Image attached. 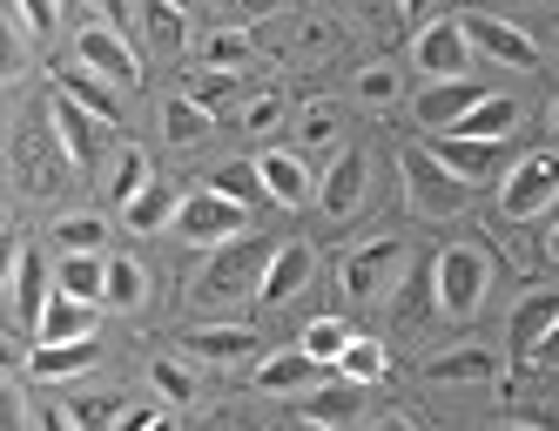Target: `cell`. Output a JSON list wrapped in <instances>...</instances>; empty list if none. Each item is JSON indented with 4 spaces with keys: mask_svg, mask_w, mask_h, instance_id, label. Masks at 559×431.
<instances>
[{
    "mask_svg": "<svg viewBox=\"0 0 559 431\" xmlns=\"http://www.w3.org/2000/svg\"><path fill=\"white\" fill-rule=\"evenodd\" d=\"M270 243H250V237H236L223 250H210V263L189 277V303L195 310H229V303H250L263 290V270H270Z\"/></svg>",
    "mask_w": 559,
    "mask_h": 431,
    "instance_id": "cell-1",
    "label": "cell"
},
{
    "mask_svg": "<svg viewBox=\"0 0 559 431\" xmlns=\"http://www.w3.org/2000/svg\"><path fill=\"white\" fill-rule=\"evenodd\" d=\"M405 270H412V250L397 243V237H378V243H357L337 270V290L344 303L357 310H371V303H391V290L405 284Z\"/></svg>",
    "mask_w": 559,
    "mask_h": 431,
    "instance_id": "cell-2",
    "label": "cell"
},
{
    "mask_svg": "<svg viewBox=\"0 0 559 431\" xmlns=\"http://www.w3.org/2000/svg\"><path fill=\"white\" fill-rule=\"evenodd\" d=\"M431 270H438V310H445V324H465L492 290V250H478V243H445L431 256Z\"/></svg>",
    "mask_w": 559,
    "mask_h": 431,
    "instance_id": "cell-3",
    "label": "cell"
},
{
    "mask_svg": "<svg viewBox=\"0 0 559 431\" xmlns=\"http://www.w3.org/2000/svg\"><path fill=\"white\" fill-rule=\"evenodd\" d=\"M397 176H405L412 216H425V223H445V216H459L472 203V182H459L431 148H405V155H397Z\"/></svg>",
    "mask_w": 559,
    "mask_h": 431,
    "instance_id": "cell-4",
    "label": "cell"
},
{
    "mask_svg": "<svg viewBox=\"0 0 559 431\" xmlns=\"http://www.w3.org/2000/svg\"><path fill=\"white\" fill-rule=\"evenodd\" d=\"M559 203V148H533V155H519L512 176L499 182V216L506 223H533Z\"/></svg>",
    "mask_w": 559,
    "mask_h": 431,
    "instance_id": "cell-5",
    "label": "cell"
},
{
    "mask_svg": "<svg viewBox=\"0 0 559 431\" xmlns=\"http://www.w3.org/2000/svg\"><path fill=\"white\" fill-rule=\"evenodd\" d=\"M472 34H465V14H445V21H425L412 34V68L425 82H465L472 74Z\"/></svg>",
    "mask_w": 559,
    "mask_h": 431,
    "instance_id": "cell-6",
    "label": "cell"
},
{
    "mask_svg": "<svg viewBox=\"0 0 559 431\" xmlns=\"http://www.w3.org/2000/svg\"><path fill=\"white\" fill-rule=\"evenodd\" d=\"M68 169H74V163H68V148H61V135H55L48 115H41V122H21V129H14V176H21L27 195H55Z\"/></svg>",
    "mask_w": 559,
    "mask_h": 431,
    "instance_id": "cell-7",
    "label": "cell"
},
{
    "mask_svg": "<svg viewBox=\"0 0 559 431\" xmlns=\"http://www.w3.org/2000/svg\"><path fill=\"white\" fill-rule=\"evenodd\" d=\"M243 223H250V209H243V203H229V195H216V189L203 182V189H189V195H182L176 237L203 243V250H223V243H236V237H243Z\"/></svg>",
    "mask_w": 559,
    "mask_h": 431,
    "instance_id": "cell-8",
    "label": "cell"
},
{
    "mask_svg": "<svg viewBox=\"0 0 559 431\" xmlns=\"http://www.w3.org/2000/svg\"><path fill=\"white\" fill-rule=\"evenodd\" d=\"M74 61H82V68H95L102 82H115V88H135V82H142V61H135V48L122 41V27H108V21H95V27H82V34H74Z\"/></svg>",
    "mask_w": 559,
    "mask_h": 431,
    "instance_id": "cell-9",
    "label": "cell"
},
{
    "mask_svg": "<svg viewBox=\"0 0 559 431\" xmlns=\"http://www.w3.org/2000/svg\"><path fill=\"white\" fill-rule=\"evenodd\" d=\"M48 122H55V135H61V148H68V163H74V169H88L95 155L108 148V135H115V129L102 122V115H88L82 101L61 95V88L48 95Z\"/></svg>",
    "mask_w": 559,
    "mask_h": 431,
    "instance_id": "cell-10",
    "label": "cell"
},
{
    "mask_svg": "<svg viewBox=\"0 0 559 431\" xmlns=\"http://www.w3.org/2000/svg\"><path fill=\"white\" fill-rule=\"evenodd\" d=\"M431 155H438V163H445L459 182H472V189H486V182H506V176H512V155H506V142L438 135V142H431Z\"/></svg>",
    "mask_w": 559,
    "mask_h": 431,
    "instance_id": "cell-11",
    "label": "cell"
},
{
    "mask_svg": "<svg viewBox=\"0 0 559 431\" xmlns=\"http://www.w3.org/2000/svg\"><path fill=\"white\" fill-rule=\"evenodd\" d=\"M465 34H472V48L499 61V68H519V74H533L539 68V48H533V34L519 27V21H499V14H465Z\"/></svg>",
    "mask_w": 559,
    "mask_h": 431,
    "instance_id": "cell-12",
    "label": "cell"
},
{
    "mask_svg": "<svg viewBox=\"0 0 559 431\" xmlns=\"http://www.w3.org/2000/svg\"><path fill=\"white\" fill-rule=\"evenodd\" d=\"M365 189H371V155L365 148H344L337 163L324 169V182H317V209H324L331 223H350L357 203H365Z\"/></svg>",
    "mask_w": 559,
    "mask_h": 431,
    "instance_id": "cell-13",
    "label": "cell"
},
{
    "mask_svg": "<svg viewBox=\"0 0 559 431\" xmlns=\"http://www.w3.org/2000/svg\"><path fill=\"white\" fill-rule=\"evenodd\" d=\"M8 297H14V318L21 324H41L48 318V263L41 256H34V243L27 237H14L8 243Z\"/></svg>",
    "mask_w": 559,
    "mask_h": 431,
    "instance_id": "cell-14",
    "label": "cell"
},
{
    "mask_svg": "<svg viewBox=\"0 0 559 431\" xmlns=\"http://www.w3.org/2000/svg\"><path fill=\"white\" fill-rule=\"evenodd\" d=\"M478 101H486V88H478L472 74H465V82H425V88H418V101H412V115H418V129L452 135Z\"/></svg>",
    "mask_w": 559,
    "mask_h": 431,
    "instance_id": "cell-15",
    "label": "cell"
},
{
    "mask_svg": "<svg viewBox=\"0 0 559 431\" xmlns=\"http://www.w3.org/2000/svg\"><path fill=\"white\" fill-rule=\"evenodd\" d=\"M337 364H317L310 350H270V358L257 364V391H270V398H297V391H317V384H331Z\"/></svg>",
    "mask_w": 559,
    "mask_h": 431,
    "instance_id": "cell-16",
    "label": "cell"
},
{
    "mask_svg": "<svg viewBox=\"0 0 559 431\" xmlns=\"http://www.w3.org/2000/svg\"><path fill=\"white\" fill-rule=\"evenodd\" d=\"M431 318H445V310H438V270H431V256H418L405 270V284L391 290V324L397 331H425Z\"/></svg>",
    "mask_w": 559,
    "mask_h": 431,
    "instance_id": "cell-17",
    "label": "cell"
},
{
    "mask_svg": "<svg viewBox=\"0 0 559 431\" xmlns=\"http://www.w3.org/2000/svg\"><path fill=\"white\" fill-rule=\"evenodd\" d=\"M310 277H317V250H310V243H276V256H270V270H263V290H257V303H263V310L290 303V297H297Z\"/></svg>",
    "mask_w": 559,
    "mask_h": 431,
    "instance_id": "cell-18",
    "label": "cell"
},
{
    "mask_svg": "<svg viewBox=\"0 0 559 431\" xmlns=\"http://www.w3.org/2000/svg\"><path fill=\"white\" fill-rule=\"evenodd\" d=\"M257 169H263V189H270V203H284V209H304L317 182H310V163L297 148H263L257 155Z\"/></svg>",
    "mask_w": 559,
    "mask_h": 431,
    "instance_id": "cell-19",
    "label": "cell"
},
{
    "mask_svg": "<svg viewBox=\"0 0 559 431\" xmlns=\"http://www.w3.org/2000/svg\"><path fill=\"white\" fill-rule=\"evenodd\" d=\"M425 378L431 384H492V378H506V364L486 344H459V350H438V358L425 364Z\"/></svg>",
    "mask_w": 559,
    "mask_h": 431,
    "instance_id": "cell-20",
    "label": "cell"
},
{
    "mask_svg": "<svg viewBox=\"0 0 559 431\" xmlns=\"http://www.w3.org/2000/svg\"><path fill=\"white\" fill-rule=\"evenodd\" d=\"M552 324H559V290L519 297V310H512V358H519V364H533V350L552 337Z\"/></svg>",
    "mask_w": 559,
    "mask_h": 431,
    "instance_id": "cell-21",
    "label": "cell"
},
{
    "mask_svg": "<svg viewBox=\"0 0 559 431\" xmlns=\"http://www.w3.org/2000/svg\"><path fill=\"white\" fill-rule=\"evenodd\" d=\"M34 337H41V344H88V337H95V303L55 290V297H48V318L34 324Z\"/></svg>",
    "mask_w": 559,
    "mask_h": 431,
    "instance_id": "cell-22",
    "label": "cell"
},
{
    "mask_svg": "<svg viewBox=\"0 0 559 431\" xmlns=\"http://www.w3.org/2000/svg\"><path fill=\"white\" fill-rule=\"evenodd\" d=\"M142 41L148 55H189V8H176V0H142Z\"/></svg>",
    "mask_w": 559,
    "mask_h": 431,
    "instance_id": "cell-23",
    "label": "cell"
},
{
    "mask_svg": "<svg viewBox=\"0 0 559 431\" xmlns=\"http://www.w3.org/2000/svg\"><path fill=\"white\" fill-rule=\"evenodd\" d=\"M55 88H61V95H74V101H82L88 115H102L108 129L122 122V88H115V82H102L95 68H82V61H74V68H61V82H55Z\"/></svg>",
    "mask_w": 559,
    "mask_h": 431,
    "instance_id": "cell-24",
    "label": "cell"
},
{
    "mask_svg": "<svg viewBox=\"0 0 559 431\" xmlns=\"http://www.w3.org/2000/svg\"><path fill=\"white\" fill-rule=\"evenodd\" d=\"M519 122H526V108H519L512 95H486L465 122L452 129V135H472V142H512L519 135Z\"/></svg>",
    "mask_w": 559,
    "mask_h": 431,
    "instance_id": "cell-25",
    "label": "cell"
},
{
    "mask_svg": "<svg viewBox=\"0 0 559 431\" xmlns=\"http://www.w3.org/2000/svg\"><path fill=\"white\" fill-rule=\"evenodd\" d=\"M357 411H365V384H344V378H331V384H317L310 398H304V418H317V424H357Z\"/></svg>",
    "mask_w": 559,
    "mask_h": 431,
    "instance_id": "cell-26",
    "label": "cell"
},
{
    "mask_svg": "<svg viewBox=\"0 0 559 431\" xmlns=\"http://www.w3.org/2000/svg\"><path fill=\"white\" fill-rule=\"evenodd\" d=\"M176 216H182V195H176L169 182H148V189L135 195V203L122 209V223L135 229V237H155V229H169Z\"/></svg>",
    "mask_w": 559,
    "mask_h": 431,
    "instance_id": "cell-27",
    "label": "cell"
},
{
    "mask_svg": "<svg viewBox=\"0 0 559 431\" xmlns=\"http://www.w3.org/2000/svg\"><path fill=\"white\" fill-rule=\"evenodd\" d=\"M95 358H102V350H95V337H88V344H34L27 371L55 384V378H82V371H95Z\"/></svg>",
    "mask_w": 559,
    "mask_h": 431,
    "instance_id": "cell-28",
    "label": "cell"
},
{
    "mask_svg": "<svg viewBox=\"0 0 559 431\" xmlns=\"http://www.w3.org/2000/svg\"><path fill=\"white\" fill-rule=\"evenodd\" d=\"M182 350H189V358H203V364H243L250 350H257V337L243 324H229V331H189Z\"/></svg>",
    "mask_w": 559,
    "mask_h": 431,
    "instance_id": "cell-29",
    "label": "cell"
},
{
    "mask_svg": "<svg viewBox=\"0 0 559 431\" xmlns=\"http://www.w3.org/2000/svg\"><path fill=\"white\" fill-rule=\"evenodd\" d=\"M55 290L82 297V303H102L108 297V256H61L55 263Z\"/></svg>",
    "mask_w": 559,
    "mask_h": 431,
    "instance_id": "cell-30",
    "label": "cell"
},
{
    "mask_svg": "<svg viewBox=\"0 0 559 431\" xmlns=\"http://www.w3.org/2000/svg\"><path fill=\"white\" fill-rule=\"evenodd\" d=\"M108 310H122V318H135V310L148 303V270L135 256H108Z\"/></svg>",
    "mask_w": 559,
    "mask_h": 431,
    "instance_id": "cell-31",
    "label": "cell"
},
{
    "mask_svg": "<svg viewBox=\"0 0 559 431\" xmlns=\"http://www.w3.org/2000/svg\"><path fill=\"white\" fill-rule=\"evenodd\" d=\"M216 129V115L210 108H195L189 95H176V101H163V142H176V148H195Z\"/></svg>",
    "mask_w": 559,
    "mask_h": 431,
    "instance_id": "cell-32",
    "label": "cell"
},
{
    "mask_svg": "<svg viewBox=\"0 0 559 431\" xmlns=\"http://www.w3.org/2000/svg\"><path fill=\"white\" fill-rule=\"evenodd\" d=\"M210 189H216V195H229V203H243V209L270 203V189H263V169H257V155H250V163H223V169L210 176Z\"/></svg>",
    "mask_w": 559,
    "mask_h": 431,
    "instance_id": "cell-33",
    "label": "cell"
},
{
    "mask_svg": "<svg viewBox=\"0 0 559 431\" xmlns=\"http://www.w3.org/2000/svg\"><path fill=\"white\" fill-rule=\"evenodd\" d=\"M384 371H391V350H384L378 337H350V350L337 358V378H344V384H378Z\"/></svg>",
    "mask_w": 559,
    "mask_h": 431,
    "instance_id": "cell-34",
    "label": "cell"
},
{
    "mask_svg": "<svg viewBox=\"0 0 559 431\" xmlns=\"http://www.w3.org/2000/svg\"><path fill=\"white\" fill-rule=\"evenodd\" d=\"M182 95H189L195 108H210V115H223V108H229L236 95H243V82H236V74H229V68H195Z\"/></svg>",
    "mask_w": 559,
    "mask_h": 431,
    "instance_id": "cell-35",
    "label": "cell"
},
{
    "mask_svg": "<svg viewBox=\"0 0 559 431\" xmlns=\"http://www.w3.org/2000/svg\"><path fill=\"white\" fill-rule=\"evenodd\" d=\"M148 182H155V176H148V155H142V148H122V155H115V176H108V203L129 209Z\"/></svg>",
    "mask_w": 559,
    "mask_h": 431,
    "instance_id": "cell-36",
    "label": "cell"
},
{
    "mask_svg": "<svg viewBox=\"0 0 559 431\" xmlns=\"http://www.w3.org/2000/svg\"><path fill=\"white\" fill-rule=\"evenodd\" d=\"M337 135H344V108L337 101H310L297 115V142L304 148H337Z\"/></svg>",
    "mask_w": 559,
    "mask_h": 431,
    "instance_id": "cell-37",
    "label": "cell"
},
{
    "mask_svg": "<svg viewBox=\"0 0 559 431\" xmlns=\"http://www.w3.org/2000/svg\"><path fill=\"white\" fill-rule=\"evenodd\" d=\"M68 418H74V431H122L129 405L115 398V391H95V398H74V405H68Z\"/></svg>",
    "mask_w": 559,
    "mask_h": 431,
    "instance_id": "cell-38",
    "label": "cell"
},
{
    "mask_svg": "<svg viewBox=\"0 0 559 431\" xmlns=\"http://www.w3.org/2000/svg\"><path fill=\"white\" fill-rule=\"evenodd\" d=\"M257 55V41H250V27H210V41H203V68H243Z\"/></svg>",
    "mask_w": 559,
    "mask_h": 431,
    "instance_id": "cell-39",
    "label": "cell"
},
{
    "mask_svg": "<svg viewBox=\"0 0 559 431\" xmlns=\"http://www.w3.org/2000/svg\"><path fill=\"white\" fill-rule=\"evenodd\" d=\"M350 337H357V331H350L344 318H310V324H304V350H310L317 364H337L344 350H350Z\"/></svg>",
    "mask_w": 559,
    "mask_h": 431,
    "instance_id": "cell-40",
    "label": "cell"
},
{
    "mask_svg": "<svg viewBox=\"0 0 559 431\" xmlns=\"http://www.w3.org/2000/svg\"><path fill=\"white\" fill-rule=\"evenodd\" d=\"M55 243H61V256H102V243H108V216H68V223L55 229Z\"/></svg>",
    "mask_w": 559,
    "mask_h": 431,
    "instance_id": "cell-41",
    "label": "cell"
},
{
    "mask_svg": "<svg viewBox=\"0 0 559 431\" xmlns=\"http://www.w3.org/2000/svg\"><path fill=\"white\" fill-rule=\"evenodd\" d=\"M350 95H357V101H371V108H384V101L405 95V82H397V68H391V61H371V68H357Z\"/></svg>",
    "mask_w": 559,
    "mask_h": 431,
    "instance_id": "cell-42",
    "label": "cell"
},
{
    "mask_svg": "<svg viewBox=\"0 0 559 431\" xmlns=\"http://www.w3.org/2000/svg\"><path fill=\"white\" fill-rule=\"evenodd\" d=\"M284 115H290V101H284V95H250L236 122H243L250 135H276V129H284Z\"/></svg>",
    "mask_w": 559,
    "mask_h": 431,
    "instance_id": "cell-43",
    "label": "cell"
},
{
    "mask_svg": "<svg viewBox=\"0 0 559 431\" xmlns=\"http://www.w3.org/2000/svg\"><path fill=\"white\" fill-rule=\"evenodd\" d=\"M148 378H155V391H163L169 405H189V398H195V378H189V364H176V358H155Z\"/></svg>",
    "mask_w": 559,
    "mask_h": 431,
    "instance_id": "cell-44",
    "label": "cell"
},
{
    "mask_svg": "<svg viewBox=\"0 0 559 431\" xmlns=\"http://www.w3.org/2000/svg\"><path fill=\"white\" fill-rule=\"evenodd\" d=\"M21 27H27V34H41V41H55V27H61V0H21Z\"/></svg>",
    "mask_w": 559,
    "mask_h": 431,
    "instance_id": "cell-45",
    "label": "cell"
},
{
    "mask_svg": "<svg viewBox=\"0 0 559 431\" xmlns=\"http://www.w3.org/2000/svg\"><path fill=\"white\" fill-rule=\"evenodd\" d=\"M195 431H263L250 411H236V405H223V411H210L203 424H195Z\"/></svg>",
    "mask_w": 559,
    "mask_h": 431,
    "instance_id": "cell-46",
    "label": "cell"
},
{
    "mask_svg": "<svg viewBox=\"0 0 559 431\" xmlns=\"http://www.w3.org/2000/svg\"><path fill=\"white\" fill-rule=\"evenodd\" d=\"M223 14L243 27V21H263V14H276V0H223Z\"/></svg>",
    "mask_w": 559,
    "mask_h": 431,
    "instance_id": "cell-47",
    "label": "cell"
},
{
    "mask_svg": "<svg viewBox=\"0 0 559 431\" xmlns=\"http://www.w3.org/2000/svg\"><path fill=\"white\" fill-rule=\"evenodd\" d=\"M122 431H176V418H169V411H135V405H129Z\"/></svg>",
    "mask_w": 559,
    "mask_h": 431,
    "instance_id": "cell-48",
    "label": "cell"
},
{
    "mask_svg": "<svg viewBox=\"0 0 559 431\" xmlns=\"http://www.w3.org/2000/svg\"><path fill=\"white\" fill-rule=\"evenodd\" d=\"M350 8L365 14V21H378V27H384V21H397V0H350Z\"/></svg>",
    "mask_w": 559,
    "mask_h": 431,
    "instance_id": "cell-49",
    "label": "cell"
},
{
    "mask_svg": "<svg viewBox=\"0 0 559 431\" xmlns=\"http://www.w3.org/2000/svg\"><path fill=\"white\" fill-rule=\"evenodd\" d=\"M533 364H539V371H559V324H552V337L533 350Z\"/></svg>",
    "mask_w": 559,
    "mask_h": 431,
    "instance_id": "cell-50",
    "label": "cell"
},
{
    "mask_svg": "<svg viewBox=\"0 0 559 431\" xmlns=\"http://www.w3.org/2000/svg\"><path fill=\"white\" fill-rule=\"evenodd\" d=\"M95 14H102L108 27H122V21H129V0H95Z\"/></svg>",
    "mask_w": 559,
    "mask_h": 431,
    "instance_id": "cell-51",
    "label": "cell"
},
{
    "mask_svg": "<svg viewBox=\"0 0 559 431\" xmlns=\"http://www.w3.org/2000/svg\"><path fill=\"white\" fill-rule=\"evenodd\" d=\"M425 14H431V0H397V21H418L425 27Z\"/></svg>",
    "mask_w": 559,
    "mask_h": 431,
    "instance_id": "cell-52",
    "label": "cell"
},
{
    "mask_svg": "<svg viewBox=\"0 0 559 431\" xmlns=\"http://www.w3.org/2000/svg\"><path fill=\"white\" fill-rule=\"evenodd\" d=\"M371 431H418V424H412V418H405V411H384V418H378V424H371Z\"/></svg>",
    "mask_w": 559,
    "mask_h": 431,
    "instance_id": "cell-53",
    "label": "cell"
},
{
    "mask_svg": "<svg viewBox=\"0 0 559 431\" xmlns=\"http://www.w3.org/2000/svg\"><path fill=\"white\" fill-rule=\"evenodd\" d=\"M546 263H559V216H552V229H546Z\"/></svg>",
    "mask_w": 559,
    "mask_h": 431,
    "instance_id": "cell-54",
    "label": "cell"
},
{
    "mask_svg": "<svg viewBox=\"0 0 559 431\" xmlns=\"http://www.w3.org/2000/svg\"><path fill=\"white\" fill-rule=\"evenodd\" d=\"M41 431H74V418H61V411H48V418H41Z\"/></svg>",
    "mask_w": 559,
    "mask_h": 431,
    "instance_id": "cell-55",
    "label": "cell"
},
{
    "mask_svg": "<svg viewBox=\"0 0 559 431\" xmlns=\"http://www.w3.org/2000/svg\"><path fill=\"white\" fill-rule=\"evenodd\" d=\"M546 135L559 142V95H552V108H546Z\"/></svg>",
    "mask_w": 559,
    "mask_h": 431,
    "instance_id": "cell-56",
    "label": "cell"
},
{
    "mask_svg": "<svg viewBox=\"0 0 559 431\" xmlns=\"http://www.w3.org/2000/svg\"><path fill=\"white\" fill-rule=\"evenodd\" d=\"M290 431H337V424H317V418H297Z\"/></svg>",
    "mask_w": 559,
    "mask_h": 431,
    "instance_id": "cell-57",
    "label": "cell"
},
{
    "mask_svg": "<svg viewBox=\"0 0 559 431\" xmlns=\"http://www.w3.org/2000/svg\"><path fill=\"white\" fill-rule=\"evenodd\" d=\"M492 431H539V424H492Z\"/></svg>",
    "mask_w": 559,
    "mask_h": 431,
    "instance_id": "cell-58",
    "label": "cell"
},
{
    "mask_svg": "<svg viewBox=\"0 0 559 431\" xmlns=\"http://www.w3.org/2000/svg\"><path fill=\"white\" fill-rule=\"evenodd\" d=\"M176 8H203V0H176Z\"/></svg>",
    "mask_w": 559,
    "mask_h": 431,
    "instance_id": "cell-59",
    "label": "cell"
}]
</instances>
